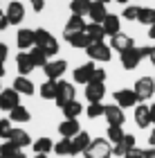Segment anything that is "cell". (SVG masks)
I'll return each instance as SVG.
<instances>
[{"label": "cell", "mask_w": 155, "mask_h": 158, "mask_svg": "<svg viewBox=\"0 0 155 158\" xmlns=\"http://www.w3.org/2000/svg\"><path fill=\"white\" fill-rule=\"evenodd\" d=\"M95 2H101V5H108L110 0H95Z\"/></svg>", "instance_id": "cell-52"}, {"label": "cell", "mask_w": 155, "mask_h": 158, "mask_svg": "<svg viewBox=\"0 0 155 158\" xmlns=\"http://www.w3.org/2000/svg\"><path fill=\"white\" fill-rule=\"evenodd\" d=\"M86 54L90 56V61L108 63L110 56H112V50H110V45H106V43H90V45L86 48Z\"/></svg>", "instance_id": "cell-5"}, {"label": "cell", "mask_w": 155, "mask_h": 158, "mask_svg": "<svg viewBox=\"0 0 155 158\" xmlns=\"http://www.w3.org/2000/svg\"><path fill=\"white\" fill-rule=\"evenodd\" d=\"M43 70H45V77L47 79L59 81V79L65 75V70H68V61H63V59H59V61H47Z\"/></svg>", "instance_id": "cell-10"}, {"label": "cell", "mask_w": 155, "mask_h": 158, "mask_svg": "<svg viewBox=\"0 0 155 158\" xmlns=\"http://www.w3.org/2000/svg\"><path fill=\"white\" fill-rule=\"evenodd\" d=\"M124 158H144V149H130V152H126V156Z\"/></svg>", "instance_id": "cell-42"}, {"label": "cell", "mask_w": 155, "mask_h": 158, "mask_svg": "<svg viewBox=\"0 0 155 158\" xmlns=\"http://www.w3.org/2000/svg\"><path fill=\"white\" fill-rule=\"evenodd\" d=\"M95 61H88V63H83V66H79V68H74V81L76 84H83V86H86V84H90V81H92V75H95Z\"/></svg>", "instance_id": "cell-11"}, {"label": "cell", "mask_w": 155, "mask_h": 158, "mask_svg": "<svg viewBox=\"0 0 155 158\" xmlns=\"http://www.w3.org/2000/svg\"><path fill=\"white\" fill-rule=\"evenodd\" d=\"M135 122H137L139 129H146L149 124H153V122H151V106L137 104V109H135Z\"/></svg>", "instance_id": "cell-23"}, {"label": "cell", "mask_w": 155, "mask_h": 158, "mask_svg": "<svg viewBox=\"0 0 155 158\" xmlns=\"http://www.w3.org/2000/svg\"><path fill=\"white\" fill-rule=\"evenodd\" d=\"M9 56V50H7L5 43H0V63H5V59Z\"/></svg>", "instance_id": "cell-45"}, {"label": "cell", "mask_w": 155, "mask_h": 158, "mask_svg": "<svg viewBox=\"0 0 155 158\" xmlns=\"http://www.w3.org/2000/svg\"><path fill=\"white\" fill-rule=\"evenodd\" d=\"M5 14H7L9 25H20V23H23V18H25V7H23V2H18V0H11Z\"/></svg>", "instance_id": "cell-12"}, {"label": "cell", "mask_w": 155, "mask_h": 158, "mask_svg": "<svg viewBox=\"0 0 155 158\" xmlns=\"http://www.w3.org/2000/svg\"><path fill=\"white\" fill-rule=\"evenodd\" d=\"M81 131V127H79V122L72 120V118H65L59 124V133H61V138H74L76 133Z\"/></svg>", "instance_id": "cell-19"}, {"label": "cell", "mask_w": 155, "mask_h": 158, "mask_svg": "<svg viewBox=\"0 0 155 158\" xmlns=\"http://www.w3.org/2000/svg\"><path fill=\"white\" fill-rule=\"evenodd\" d=\"M29 2H32L34 11H43V7H45V0H29Z\"/></svg>", "instance_id": "cell-44"}, {"label": "cell", "mask_w": 155, "mask_h": 158, "mask_svg": "<svg viewBox=\"0 0 155 158\" xmlns=\"http://www.w3.org/2000/svg\"><path fill=\"white\" fill-rule=\"evenodd\" d=\"M74 86L70 84V81H63V79H59L56 81V97H54V102H56V106L59 109H63L68 102H72L74 99Z\"/></svg>", "instance_id": "cell-3"}, {"label": "cell", "mask_w": 155, "mask_h": 158, "mask_svg": "<svg viewBox=\"0 0 155 158\" xmlns=\"http://www.w3.org/2000/svg\"><path fill=\"white\" fill-rule=\"evenodd\" d=\"M16 43L20 50H29L34 48V30H20L18 36H16Z\"/></svg>", "instance_id": "cell-26"}, {"label": "cell", "mask_w": 155, "mask_h": 158, "mask_svg": "<svg viewBox=\"0 0 155 158\" xmlns=\"http://www.w3.org/2000/svg\"><path fill=\"white\" fill-rule=\"evenodd\" d=\"M119 61H122L124 70H135L139 63H142V54H139V48H130L126 52L119 54Z\"/></svg>", "instance_id": "cell-9"}, {"label": "cell", "mask_w": 155, "mask_h": 158, "mask_svg": "<svg viewBox=\"0 0 155 158\" xmlns=\"http://www.w3.org/2000/svg\"><path fill=\"white\" fill-rule=\"evenodd\" d=\"M149 142H151V147H155V127H153V131L149 135Z\"/></svg>", "instance_id": "cell-47"}, {"label": "cell", "mask_w": 155, "mask_h": 158, "mask_svg": "<svg viewBox=\"0 0 155 158\" xmlns=\"http://www.w3.org/2000/svg\"><path fill=\"white\" fill-rule=\"evenodd\" d=\"M106 36H115V34L122 32V20H119V16H115V14H108L106 16V20L101 23Z\"/></svg>", "instance_id": "cell-20"}, {"label": "cell", "mask_w": 155, "mask_h": 158, "mask_svg": "<svg viewBox=\"0 0 155 158\" xmlns=\"http://www.w3.org/2000/svg\"><path fill=\"white\" fill-rule=\"evenodd\" d=\"M135 95H137V99L139 102H146V99H151L153 95H155V79H151V77H139L137 81H135Z\"/></svg>", "instance_id": "cell-4"}, {"label": "cell", "mask_w": 155, "mask_h": 158, "mask_svg": "<svg viewBox=\"0 0 155 158\" xmlns=\"http://www.w3.org/2000/svg\"><path fill=\"white\" fill-rule=\"evenodd\" d=\"M54 154L56 156H72V140L70 138H63L54 145Z\"/></svg>", "instance_id": "cell-32"}, {"label": "cell", "mask_w": 155, "mask_h": 158, "mask_svg": "<svg viewBox=\"0 0 155 158\" xmlns=\"http://www.w3.org/2000/svg\"><path fill=\"white\" fill-rule=\"evenodd\" d=\"M115 104L117 106H122V109H130V106H137L139 104V99L135 95V90H130V88H122V90H115Z\"/></svg>", "instance_id": "cell-8"}, {"label": "cell", "mask_w": 155, "mask_h": 158, "mask_svg": "<svg viewBox=\"0 0 155 158\" xmlns=\"http://www.w3.org/2000/svg\"><path fill=\"white\" fill-rule=\"evenodd\" d=\"M103 95H106V86H103V84H99V81H90V84H86V99H88L90 104L101 102Z\"/></svg>", "instance_id": "cell-15"}, {"label": "cell", "mask_w": 155, "mask_h": 158, "mask_svg": "<svg viewBox=\"0 0 155 158\" xmlns=\"http://www.w3.org/2000/svg\"><path fill=\"white\" fill-rule=\"evenodd\" d=\"M7 140L9 142H14L18 149H23V147H29V133L25 131V129H11L9 131V135H7Z\"/></svg>", "instance_id": "cell-18"}, {"label": "cell", "mask_w": 155, "mask_h": 158, "mask_svg": "<svg viewBox=\"0 0 155 158\" xmlns=\"http://www.w3.org/2000/svg\"><path fill=\"white\" fill-rule=\"evenodd\" d=\"M103 118H106V122H108V127H122L126 122L124 109H122V106H117V104H108V106H106Z\"/></svg>", "instance_id": "cell-7"}, {"label": "cell", "mask_w": 155, "mask_h": 158, "mask_svg": "<svg viewBox=\"0 0 155 158\" xmlns=\"http://www.w3.org/2000/svg\"><path fill=\"white\" fill-rule=\"evenodd\" d=\"M86 20H83V16H76V14H72L70 16V20L65 23V30H63V39L70 41L74 36V34H81V32H86Z\"/></svg>", "instance_id": "cell-6"}, {"label": "cell", "mask_w": 155, "mask_h": 158, "mask_svg": "<svg viewBox=\"0 0 155 158\" xmlns=\"http://www.w3.org/2000/svg\"><path fill=\"white\" fill-rule=\"evenodd\" d=\"M0 77H5V63H0Z\"/></svg>", "instance_id": "cell-51"}, {"label": "cell", "mask_w": 155, "mask_h": 158, "mask_svg": "<svg viewBox=\"0 0 155 158\" xmlns=\"http://www.w3.org/2000/svg\"><path fill=\"white\" fill-rule=\"evenodd\" d=\"M63 113H65V118H72V120H76L83 113V104L81 102H76V99H72V102H68L65 106L61 109Z\"/></svg>", "instance_id": "cell-27"}, {"label": "cell", "mask_w": 155, "mask_h": 158, "mask_svg": "<svg viewBox=\"0 0 155 158\" xmlns=\"http://www.w3.org/2000/svg\"><path fill=\"white\" fill-rule=\"evenodd\" d=\"M90 5H92V0H72V2H70V9H72V14H76V16H86Z\"/></svg>", "instance_id": "cell-30"}, {"label": "cell", "mask_w": 155, "mask_h": 158, "mask_svg": "<svg viewBox=\"0 0 155 158\" xmlns=\"http://www.w3.org/2000/svg\"><path fill=\"white\" fill-rule=\"evenodd\" d=\"M124 129L122 127H108V140L110 142H115V145H117V142H122L124 140Z\"/></svg>", "instance_id": "cell-38"}, {"label": "cell", "mask_w": 155, "mask_h": 158, "mask_svg": "<svg viewBox=\"0 0 155 158\" xmlns=\"http://www.w3.org/2000/svg\"><path fill=\"white\" fill-rule=\"evenodd\" d=\"M34 152L36 154H50L52 149H54V145H52V140L50 138H38V140H34Z\"/></svg>", "instance_id": "cell-33"}, {"label": "cell", "mask_w": 155, "mask_h": 158, "mask_svg": "<svg viewBox=\"0 0 155 158\" xmlns=\"http://www.w3.org/2000/svg\"><path fill=\"white\" fill-rule=\"evenodd\" d=\"M18 104H20V95L14 88L0 90V109L2 111H11V109H16Z\"/></svg>", "instance_id": "cell-13"}, {"label": "cell", "mask_w": 155, "mask_h": 158, "mask_svg": "<svg viewBox=\"0 0 155 158\" xmlns=\"http://www.w3.org/2000/svg\"><path fill=\"white\" fill-rule=\"evenodd\" d=\"M149 59H151V63L155 66V48H151V54H149Z\"/></svg>", "instance_id": "cell-49"}, {"label": "cell", "mask_w": 155, "mask_h": 158, "mask_svg": "<svg viewBox=\"0 0 155 158\" xmlns=\"http://www.w3.org/2000/svg\"><path fill=\"white\" fill-rule=\"evenodd\" d=\"M34 45L41 48L47 56H52V54L59 52V41H56V39H54L47 30H43V27L34 30Z\"/></svg>", "instance_id": "cell-1"}, {"label": "cell", "mask_w": 155, "mask_h": 158, "mask_svg": "<svg viewBox=\"0 0 155 158\" xmlns=\"http://www.w3.org/2000/svg\"><path fill=\"white\" fill-rule=\"evenodd\" d=\"M117 2H119V5H126V2H128V0H117Z\"/></svg>", "instance_id": "cell-55"}, {"label": "cell", "mask_w": 155, "mask_h": 158, "mask_svg": "<svg viewBox=\"0 0 155 158\" xmlns=\"http://www.w3.org/2000/svg\"><path fill=\"white\" fill-rule=\"evenodd\" d=\"M88 16H90V20L92 23H103L106 20V16H108V9H106V5H101V2H95L92 0V5H90V9H88Z\"/></svg>", "instance_id": "cell-22"}, {"label": "cell", "mask_w": 155, "mask_h": 158, "mask_svg": "<svg viewBox=\"0 0 155 158\" xmlns=\"http://www.w3.org/2000/svg\"><path fill=\"white\" fill-rule=\"evenodd\" d=\"M9 120L11 122H29V111H27L23 104H18L16 109L9 111Z\"/></svg>", "instance_id": "cell-29"}, {"label": "cell", "mask_w": 155, "mask_h": 158, "mask_svg": "<svg viewBox=\"0 0 155 158\" xmlns=\"http://www.w3.org/2000/svg\"><path fill=\"white\" fill-rule=\"evenodd\" d=\"M149 36H151V39H153V41H155V23H153V25H151V27H149Z\"/></svg>", "instance_id": "cell-48"}, {"label": "cell", "mask_w": 155, "mask_h": 158, "mask_svg": "<svg viewBox=\"0 0 155 158\" xmlns=\"http://www.w3.org/2000/svg\"><path fill=\"white\" fill-rule=\"evenodd\" d=\"M18 154H20V149L14 145V142H9V140L0 145V156H2V158H16Z\"/></svg>", "instance_id": "cell-35"}, {"label": "cell", "mask_w": 155, "mask_h": 158, "mask_svg": "<svg viewBox=\"0 0 155 158\" xmlns=\"http://www.w3.org/2000/svg\"><path fill=\"white\" fill-rule=\"evenodd\" d=\"M103 111H106V106L101 102H95V104H88V109H86V115L90 120H97V118H101L103 115Z\"/></svg>", "instance_id": "cell-37"}, {"label": "cell", "mask_w": 155, "mask_h": 158, "mask_svg": "<svg viewBox=\"0 0 155 158\" xmlns=\"http://www.w3.org/2000/svg\"><path fill=\"white\" fill-rule=\"evenodd\" d=\"M29 59H32V63H34V68H45V63H47V54H45L41 48L34 45V48L29 50Z\"/></svg>", "instance_id": "cell-28"}, {"label": "cell", "mask_w": 155, "mask_h": 158, "mask_svg": "<svg viewBox=\"0 0 155 158\" xmlns=\"http://www.w3.org/2000/svg\"><path fill=\"white\" fill-rule=\"evenodd\" d=\"M72 140V156H76V154H83L86 149L90 147V142H92V138L86 133V131H79L74 135V138H70Z\"/></svg>", "instance_id": "cell-16"}, {"label": "cell", "mask_w": 155, "mask_h": 158, "mask_svg": "<svg viewBox=\"0 0 155 158\" xmlns=\"http://www.w3.org/2000/svg\"><path fill=\"white\" fill-rule=\"evenodd\" d=\"M151 122H153V124H155V104L151 106Z\"/></svg>", "instance_id": "cell-50"}, {"label": "cell", "mask_w": 155, "mask_h": 158, "mask_svg": "<svg viewBox=\"0 0 155 158\" xmlns=\"http://www.w3.org/2000/svg\"><path fill=\"white\" fill-rule=\"evenodd\" d=\"M16 66H18V73L23 75V77H27L34 70V63H32V59H29V52H20L18 56H16Z\"/></svg>", "instance_id": "cell-25"}, {"label": "cell", "mask_w": 155, "mask_h": 158, "mask_svg": "<svg viewBox=\"0 0 155 158\" xmlns=\"http://www.w3.org/2000/svg\"><path fill=\"white\" fill-rule=\"evenodd\" d=\"M14 90H16L18 95H34V84H32V79L18 75L16 79H14Z\"/></svg>", "instance_id": "cell-21"}, {"label": "cell", "mask_w": 155, "mask_h": 158, "mask_svg": "<svg viewBox=\"0 0 155 158\" xmlns=\"http://www.w3.org/2000/svg\"><path fill=\"white\" fill-rule=\"evenodd\" d=\"M0 90H2V88H0Z\"/></svg>", "instance_id": "cell-57"}, {"label": "cell", "mask_w": 155, "mask_h": 158, "mask_svg": "<svg viewBox=\"0 0 155 158\" xmlns=\"http://www.w3.org/2000/svg\"><path fill=\"white\" fill-rule=\"evenodd\" d=\"M139 11H142V7H137V5H130V7H126L124 9V20H137L139 18Z\"/></svg>", "instance_id": "cell-39"}, {"label": "cell", "mask_w": 155, "mask_h": 158, "mask_svg": "<svg viewBox=\"0 0 155 158\" xmlns=\"http://www.w3.org/2000/svg\"><path fill=\"white\" fill-rule=\"evenodd\" d=\"M38 93H41L43 99H54L56 97V81H54V79H47V81L38 88Z\"/></svg>", "instance_id": "cell-31"}, {"label": "cell", "mask_w": 155, "mask_h": 158, "mask_svg": "<svg viewBox=\"0 0 155 158\" xmlns=\"http://www.w3.org/2000/svg\"><path fill=\"white\" fill-rule=\"evenodd\" d=\"M144 158H155V147H149V149H144Z\"/></svg>", "instance_id": "cell-46"}, {"label": "cell", "mask_w": 155, "mask_h": 158, "mask_svg": "<svg viewBox=\"0 0 155 158\" xmlns=\"http://www.w3.org/2000/svg\"><path fill=\"white\" fill-rule=\"evenodd\" d=\"M68 43H70L72 48H76V50H86V48L90 45V39L86 36V32H81V34H74Z\"/></svg>", "instance_id": "cell-36"}, {"label": "cell", "mask_w": 155, "mask_h": 158, "mask_svg": "<svg viewBox=\"0 0 155 158\" xmlns=\"http://www.w3.org/2000/svg\"><path fill=\"white\" fill-rule=\"evenodd\" d=\"M139 23L142 25H146V27H151L153 23H155V9L153 7H142V11H139Z\"/></svg>", "instance_id": "cell-34"}, {"label": "cell", "mask_w": 155, "mask_h": 158, "mask_svg": "<svg viewBox=\"0 0 155 158\" xmlns=\"http://www.w3.org/2000/svg\"><path fill=\"white\" fill-rule=\"evenodd\" d=\"M9 131H11V120H0V138H7L9 135Z\"/></svg>", "instance_id": "cell-40"}, {"label": "cell", "mask_w": 155, "mask_h": 158, "mask_svg": "<svg viewBox=\"0 0 155 158\" xmlns=\"http://www.w3.org/2000/svg\"><path fill=\"white\" fill-rule=\"evenodd\" d=\"M16 158H27V156H25V154H23V152H20V154H18V156H16Z\"/></svg>", "instance_id": "cell-54"}, {"label": "cell", "mask_w": 155, "mask_h": 158, "mask_svg": "<svg viewBox=\"0 0 155 158\" xmlns=\"http://www.w3.org/2000/svg\"><path fill=\"white\" fill-rule=\"evenodd\" d=\"M34 158H47V154H36Z\"/></svg>", "instance_id": "cell-53"}, {"label": "cell", "mask_w": 155, "mask_h": 158, "mask_svg": "<svg viewBox=\"0 0 155 158\" xmlns=\"http://www.w3.org/2000/svg\"><path fill=\"white\" fill-rule=\"evenodd\" d=\"M130 48H135V43H133V39L128 34L119 32L115 36H110V50H117V52L122 54V52H126V50H130Z\"/></svg>", "instance_id": "cell-14"}, {"label": "cell", "mask_w": 155, "mask_h": 158, "mask_svg": "<svg viewBox=\"0 0 155 158\" xmlns=\"http://www.w3.org/2000/svg\"><path fill=\"white\" fill-rule=\"evenodd\" d=\"M92 81H99V84H103V81H106V70H103V68H95Z\"/></svg>", "instance_id": "cell-41"}, {"label": "cell", "mask_w": 155, "mask_h": 158, "mask_svg": "<svg viewBox=\"0 0 155 158\" xmlns=\"http://www.w3.org/2000/svg\"><path fill=\"white\" fill-rule=\"evenodd\" d=\"M7 27H9V20H7V14L0 9V32L2 30H7Z\"/></svg>", "instance_id": "cell-43"}, {"label": "cell", "mask_w": 155, "mask_h": 158, "mask_svg": "<svg viewBox=\"0 0 155 158\" xmlns=\"http://www.w3.org/2000/svg\"><path fill=\"white\" fill-rule=\"evenodd\" d=\"M0 158H2V156H0Z\"/></svg>", "instance_id": "cell-56"}, {"label": "cell", "mask_w": 155, "mask_h": 158, "mask_svg": "<svg viewBox=\"0 0 155 158\" xmlns=\"http://www.w3.org/2000/svg\"><path fill=\"white\" fill-rule=\"evenodd\" d=\"M83 156H86V158H110L112 156L110 140H101V138L92 140V142H90V147L83 152Z\"/></svg>", "instance_id": "cell-2"}, {"label": "cell", "mask_w": 155, "mask_h": 158, "mask_svg": "<svg viewBox=\"0 0 155 158\" xmlns=\"http://www.w3.org/2000/svg\"><path fill=\"white\" fill-rule=\"evenodd\" d=\"M137 147V142H135V135H130V133H126L124 135V140L122 142H117L115 147H112V156H119V158H124L126 152H130V149H135Z\"/></svg>", "instance_id": "cell-17"}, {"label": "cell", "mask_w": 155, "mask_h": 158, "mask_svg": "<svg viewBox=\"0 0 155 158\" xmlns=\"http://www.w3.org/2000/svg\"><path fill=\"white\" fill-rule=\"evenodd\" d=\"M86 36L90 39V43H103L106 39V32L99 23H88L86 25Z\"/></svg>", "instance_id": "cell-24"}]
</instances>
